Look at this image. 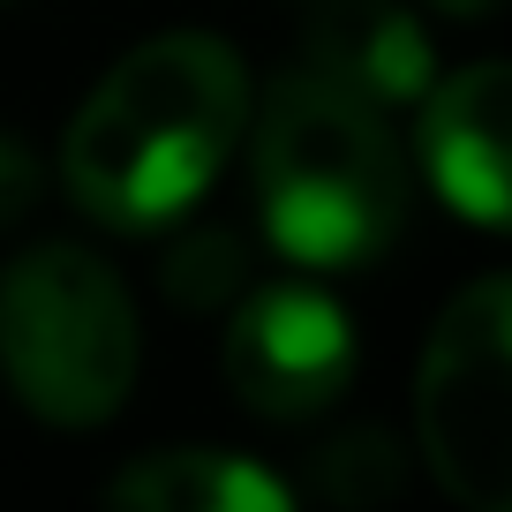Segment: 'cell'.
<instances>
[{
    "instance_id": "cell-1",
    "label": "cell",
    "mask_w": 512,
    "mask_h": 512,
    "mask_svg": "<svg viewBox=\"0 0 512 512\" xmlns=\"http://www.w3.org/2000/svg\"><path fill=\"white\" fill-rule=\"evenodd\" d=\"M249 128V68L204 31L144 38L98 76L61 136V189L83 219L151 234L219 181Z\"/></svg>"
},
{
    "instance_id": "cell-2",
    "label": "cell",
    "mask_w": 512,
    "mask_h": 512,
    "mask_svg": "<svg viewBox=\"0 0 512 512\" xmlns=\"http://www.w3.org/2000/svg\"><path fill=\"white\" fill-rule=\"evenodd\" d=\"M407 159L377 106L324 76H287L256 113V211L279 256L362 272L407 226Z\"/></svg>"
},
{
    "instance_id": "cell-3",
    "label": "cell",
    "mask_w": 512,
    "mask_h": 512,
    "mask_svg": "<svg viewBox=\"0 0 512 512\" xmlns=\"http://www.w3.org/2000/svg\"><path fill=\"white\" fill-rule=\"evenodd\" d=\"M144 362L136 302L76 241H38L0 272V377L53 430H98L121 415Z\"/></svg>"
},
{
    "instance_id": "cell-4",
    "label": "cell",
    "mask_w": 512,
    "mask_h": 512,
    "mask_svg": "<svg viewBox=\"0 0 512 512\" xmlns=\"http://www.w3.org/2000/svg\"><path fill=\"white\" fill-rule=\"evenodd\" d=\"M415 437L460 505L512 512V272L437 309L415 369Z\"/></svg>"
},
{
    "instance_id": "cell-5",
    "label": "cell",
    "mask_w": 512,
    "mask_h": 512,
    "mask_svg": "<svg viewBox=\"0 0 512 512\" xmlns=\"http://www.w3.org/2000/svg\"><path fill=\"white\" fill-rule=\"evenodd\" d=\"M354 377V324L309 279L256 287L226 324V384L264 422H309Z\"/></svg>"
},
{
    "instance_id": "cell-6",
    "label": "cell",
    "mask_w": 512,
    "mask_h": 512,
    "mask_svg": "<svg viewBox=\"0 0 512 512\" xmlns=\"http://www.w3.org/2000/svg\"><path fill=\"white\" fill-rule=\"evenodd\" d=\"M422 166L460 219L512 234V61H475L422 91Z\"/></svg>"
},
{
    "instance_id": "cell-7",
    "label": "cell",
    "mask_w": 512,
    "mask_h": 512,
    "mask_svg": "<svg viewBox=\"0 0 512 512\" xmlns=\"http://www.w3.org/2000/svg\"><path fill=\"white\" fill-rule=\"evenodd\" d=\"M309 76L354 91L362 106H422V91L437 83V53L407 8L392 0H332L309 16Z\"/></svg>"
},
{
    "instance_id": "cell-8",
    "label": "cell",
    "mask_w": 512,
    "mask_h": 512,
    "mask_svg": "<svg viewBox=\"0 0 512 512\" xmlns=\"http://www.w3.org/2000/svg\"><path fill=\"white\" fill-rule=\"evenodd\" d=\"M113 505H144V512H287V482L272 467L241 460V452H211V445H174V452H144L136 467L106 482Z\"/></svg>"
},
{
    "instance_id": "cell-9",
    "label": "cell",
    "mask_w": 512,
    "mask_h": 512,
    "mask_svg": "<svg viewBox=\"0 0 512 512\" xmlns=\"http://www.w3.org/2000/svg\"><path fill=\"white\" fill-rule=\"evenodd\" d=\"M166 294H174L181 309H219L226 294L249 287V249H241V234H226V226H204V234H189L174 256H166Z\"/></svg>"
},
{
    "instance_id": "cell-10",
    "label": "cell",
    "mask_w": 512,
    "mask_h": 512,
    "mask_svg": "<svg viewBox=\"0 0 512 512\" xmlns=\"http://www.w3.org/2000/svg\"><path fill=\"white\" fill-rule=\"evenodd\" d=\"M317 482L339 497V505L392 497V490H400V452H392V437H384V430H354V437H339V445L317 460Z\"/></svg>"
},
{
    "instance_id": "cell-11",
    "label": "cell",
    "mask_w": 512,
    "mask_h": 512,
    "mask_svg": "<svg viewBox=\"0 0 512 512\" xmlns=\"http://www.w3.org/2000/svg\"><path fill=\"white\" fill-rule=\"evenodd\" d=\"M46 196V174H38V151L16 144L8 128H0V226H16L23 211Z\"/></svg>"
},
{
    "instance_id": "cell-12",
    "label": "cell",
    "mask_w": 512,
    "mask_h": 512,
    "mask_svg": "<svg viewBox=\"0 0 512 512\" xmlns=\"http://www.w3.org/2000/svg\"><path fill=\"white\" fill-rule=\"evenodd\" d=\"M437 16H497V8H505V0H430Z\"/></svg>"
}]
</instances>
